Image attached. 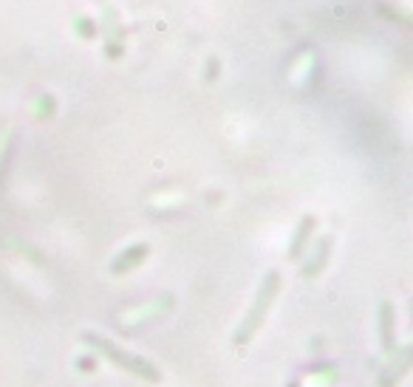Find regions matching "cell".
I'll return each instance as SVG.
<instances>
[{"label": "cell", "mask_w": 413, "mask_h": 387, "mask_svg": "<svg viewBox=\"0 0 413 387\" xmlns=\"http://www.w3.org/2000/svg\"><path fill=\"white\" fill-rule=\"evenodd\" d=\"M83 342L88 345V348H93L99 356H105L111 365H116V368H122V371H128V373H133V376H139V379H145V382H151V385H159V382H162V371H159L153 362L128 354L125 348L113 345L108 336L93 334V331H85Z\"/></svg>", "instance_id": "6da1fadb"}, {"label": "cell", "mask_w": 413, "mask_h": 387, "mask_svg": "<svg viewBox=\"0 0 413 387\" xmlns=\"http://www.w3.org/2000/svg\"><path fill=\"white\" fill-rule=\"evenodd\" d=\"M277 291H280V272L272 269V272L263 277V283H260V289H258V294H255V303H252L249 314L244 316L241 328L235 331V345H238V348L249 345V342L255 339V334L263 328L266 314L272 309V303L277 300Z\"/></svg>", "instance_id": "7a4b0ae2"}, {"label": "cell", "mask_w": 413, "mask_h": 387, "mask_svg": "<svg viewBox=\"0 0 413 387\" xmlns=\"http://www.w3.org/2000/svg\"><path fill=\"white\" fill-rule=\"evenodd\" d=\"M379 339H382V351L385 354H397L399 342H397V311L394 303H382L379 306Z\"/></svg>", "instance_id": "3957f363"}, {"label": "cell", "mask_w": 413, "mask_h": 387, "mask_svg": "<svg viewBox=\"0 0 413 387\" xmlns=\"http://www.w3.org/2000/svg\"><path fill=\"white\" fill-rule=\"evenodd\" d=\"M331 234H326L317 246H315V252H312V257H309V263L303 266V274L306 277H315V274H320L323 269H326V263H329V254H331Z\"/></svg>", "instance_id": "277c9868"}, {"label": "cell", "mask_w": 413, "mask_h": 387, "mask_svg": "<svg viewBox=\"0 0 413 387\" xmlns=\"http://www.w3.org/2000/svg\"><path fill=\"white\" fill-rule=\"evenodd\" d=\"M391 356H397L394 365H391L394 371H388V373L379 379V387H394L405 373H408V368H411V356H413L411 348H405V351H399V354H391Z\"/></svg>", "instance_id": "5b68a950"}, {"label": "cell", "mask_w": 413, "mask_h": 387, "mask_svg": "<svg viewBox=\"0 0 413 387\" xmlns=\"http://www.w3.org/2000/svg\"><path fill=\"white\" fill-rule=\"evenodd\" d=\"M145 257H148V246H145V243H139V246H131L125 254H119V257L113 260L111 272H113V274H125V272H131L136 263H142Z\"/></svg>", "instance_id": "8992f818"}, {"label": "cell", "mask_w": 413, "mask_h": 387, "mask_svg": "<svg viewBox=\"0 0 413 387\" xmlns=\"http://www.w3.org/2000/svg\"><path fill=\"white\" fill-rule=\"evenodd\" d=\"M315 229V218L312 215H306L303 221H300V227H297V232L292 237V243H289V260H297L300 254H303V246L309 243V234Z\"/></svg>", "instance_id": "52a82bcc"}]
</instances>
